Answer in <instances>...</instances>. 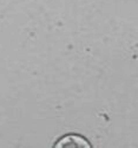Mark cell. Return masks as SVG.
Returning <instances> with one entry per match:
<instances>
[{
    "label": "cell",
    "instance_id": "cell-1",
    "mask_svg": "<svg viewBox=\"0 0 138 148\" xmlns=\"http://www.w3.org/2000/svg\"><path fill=\"white\" fill-rule=\"evenodd\" d=\"M53 147L63 148V147H92L91 142L87 140L85 136L76 133H69L60 136L54 143Z\"/></svg>",
    "mask_w": 138,
    "mask_h": 148
}]
</instances>
